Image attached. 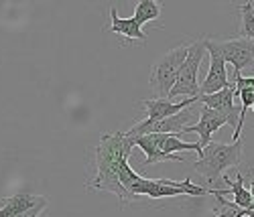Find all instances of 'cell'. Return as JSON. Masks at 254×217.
Listing matches in <instances>:
<instances>
[{
  "label": "cell",
  "mask_w": 254,
  "mask_h": 217,
  "mask_svg": "<svg viewBox=\"0 0 254 217\" xmlns=\"http://www.w3.org/2000/svg\"><path fill=\"white\" fill-rule=\"evenodd\" d=\"M132 146H138L142 153L146 155L144 157V164H155V163H165V161H175V163H183L185 159L179 157V155H165L163 150L155 144V138L153 134H144V136H132L130 138Z\"/></svg>",
  "instance_id": "cell-12"
},
{
  "label": "cell",
  "mask_w": 254,
  "mask_h": 217,
  "mask_svg": "<svg viewBox=\"0 0 254 217\" xmlns=\"http://www.w3.org/2000/svg\"><path fill=\"white\" fill-rule=\"evenodd\" d=\"M191 122V108L187 110L171 116V118H165L161 122H140V124H134L128 132H124L128 138L132 136H144V134H181L183 128L189 126Z\"/></svg>",
  "instance_id": "cell-6"
},
{
  "label": "cell",
  "mask_w": 254,
  "mask_h": 217,
  "mask_svg": "<svg viewBox=\"0 0 254 217\" xmlns=\"http://www.w3.org/2000/svg\"><path fill=\"white\" fill-rule=\"evenodd\" d=\"M130 153H132V142L124 132L102 134L94 153L96 177L88 183V189L114 193L122 205L130 203L132 197L126 193V189L120 183V168L124 163H128Z\"/></svg>",
  "instance_id": "cell-1"
},
{
  "label": "cell",
  "mask_w": 254,
  "mask_h": 217,
  "mask_svg": "<svg viewBox=\"0 0 254 217\" xmlns=\"http://www.w3.org/2000/svg\"><path fill=\"white\" fill-rule=\"evenodd\" d=\"M250 110H252V114H254V104H252V108H250Z\"/></svg>",
  "instance_id": "cell-18"
},
{
  "label": "cell",
  "mask_w": 254,
  "mask_h": 217,
  "mask_svg": "<svg viewBox=\"0 0 254 217\" xmlns=\"http://www.w3.org/2000/svg\"><path fill=\"white\" fill-rule=\"evenodd\" d=\"M236 172H238V170H236ZM222 179H224V183L228 185V189H220L222 195H224V193H232V195H234V201H232V203H234L236 207H240V209L252 211V195H250V189L244 187V179H242L240 172L236 175V181L228 179L226 175H224Z\"/></svg>",
  "instance_id": "cell-14"
},
{
  "label": "cell",
  "mask_w": 254,
  "mask_h": 217,
  "mask_svg": "<svg viewBox=\"0 0 254 217\" xmlns=\"http://www.w3.org/2000/svg\"><path fill=\"white\" fill-rule=\"evenodd\" d=\"M224 124H228V120H226L220 112L211 110V108H207V106H201L199 122H197V124H189V126H185V128H183V132H181L179 136L195 132V134H199V140H197V142H199L201 148H203V146H207V144L211 142V136H214V132H218V130H220Z\"/></svg>",
  "instance_id": "cell-8"
},
{
  "label": "cell",
  "mask_w": 254,
  "mask_h": 217,
  "mask_svg": "<svg viewBox=\"0 0 254 217\" xmlns=\"http://www.w3.org/2000/svg\"><path fill=\"white\" fill-rule=\"evenodd\" d=\"M252 90H254V88H252Z\"/></svg>",
  "instance_id": "cell-19"
},
{
  "label": "cell",
  "mask_w": 254,
  "mask_h": 217,
  "mask_svg": "<svg viewBox=\"0 0 254 217\" xmlns=\"http://www.w3.org/2000/svg\"><path fill=\"white\" fill-rule=\"evenodd\" d=\"M250 195H252V209H254V179H252V185H250Z\"/></svg>",
  "instance_id": "cell-17"
},
{
  "label": "cell",
  "mask_w": 254,
  "mask_h": 217,
  "mask_svg": "<svg viewBox=\"0 0 254 217\" xmlns=\"http://www.w3.org/2000/svg\"><path fill=\"white\" fill-rule=\"evenodd\" d=\"M242 150H244L242 138L232 144L209 142L207 146H203V153L199 161L193 164V170L207 183H214L226 168L238 166L242 163Z\"/></svg>",
  "instance_id": "cell-2"
},
{
  "label": "cell",
  "mask_w": 254,
  "mask_h": 217,
  "mask_svg": "<svg viewBox=\"0 0 254 217\" xmlns=\"http://www.w3.org/2000/svg\"><path fill=\"white\" fill-rule=\"evenodd\" d=\"M195 102H199V98H185L183 102L179 104H173L171 100H144L142 106L146 108V112H149V118H146V122H161L165 118H171L183 110H187V108H191Z\"/></svg>",
  "instance_id": "cell-10"
},
{
  "label": "cell",
  "mask_w": 254,
  "mask_h": 217,
  "mask_svg": "<svg viewBox=\"0 0 254 217\" xmlns=\"http://www.w3.org/2000/svg\"><path fill=\"white\" fill-rule=\"evenodd\" d=\"M207 45L216 49L222 59L230 65H234V73H242L248 65L254 63V41L248 39H230V41H211L207 39Z\"/></svg>",
  "instance_id": "cell-5"
},
{
  "label": "cell",
  "mask_w": 254,
  "mask_h": 217,
  "mask_svg": "<svg viewBox=\"0 0 254 217\" xmlns=\"http://www.w3.org/2000/svg\"><path fill=\"white\" fill-rule=\"evenodd\" d=\"M161 16V6L159 2H155V0H140V2L136 4L134 8V20L138 23V27L142 29V25H146L149 20H155Z\"/></svg>",
  "instance_id": "cell-15"
},
{
  "label": "cell",
  "mask_w": 254,
  "mask_h": 217,
  "mask_svg": "<svg viewBox=\"0 0 254 217\" xmlns=\"http://www.w3.org/2000/svg\"><path fill=\"white\" fill-rule=\"evenodd\" d=\"M43 199L45 197H41V195L20 191V193L12 195V197H6L0 201V217H23L29 209L39 205Z\"/></svg>",
  "instance_id": "cell-11"
},
{
  "label": "cell",
  "mask_w": 254,
  "mask_h": 217,
  "mask_svg": "<svg viewBox=\"0 0 254 217\" xmlns=\"http://www.w3.org/2000/svg\"><path fill=\"white\" fill-rule=\"evenodd\" d=\"M110 25H108V31L110 33H116V35H122L126 39H132V41H140L144 43L146 41V35L142 33V29L138 27V23L134 18H120L118 16V10L114 6H110Z\"/></svg>",
  "instance_id": "cell-13"
},
{
  "label": "cell",
  "mask_w": 254,
  "mask_h": 217,
  "mask_svg": "<svg viewBox=\"0 0 254 217\" xmlns=\"http://www.w3.org/2000/svg\"><path fill=\"white\" fill-rule=\"evenodd\" d=\"M240 16H242V29H240L242 39L254 41V4L252 2L240 4Z\"/></svg>",
  "instance_id": "cell-16"
},
{
  "label": "cell",
  "mask_w": 254,
  "mask_h": 217,
  "mask_svg": "<svg viewBox=\"0 0 254 217\" xmlns=\"http://www.w3.org/2000/svg\"><path fill=\"white\" fill-rule=\"evenodd\" d=\"M189 45H179L171 51H167L161 59H157L151 67V88L159 96V100H169L171 88L177 79V73L187 57Z\"/></svg>",
  "instance_id": "cell-4"
},
{
  "label": "cell",
  "mask_w": 254,
  "mask_h": 217,
  "mask_svg": "<svg viewBox=\"0 0 254 217\" xmlns=\"http://www.w3.org/2000/svg\"><path fill=\"white\" fill-rule=\"evenodd\" d=\"M205 49L209 53V69L207 75L203 79V83L199 85V96H209V94H216L222 92L226 88H230V81H228V71H226V61L222 59V55L211 49L207 45V39H205Z\"/></svg>",
  "instance_id": "cell-7"
},
{
  "label": "cell",
  "mask_w": 254,
  "mask_h": 217,
  "mask_svg": "<svg viewBox=\"0 0 254 217\" xmlns=\"http://www.w3.org/2000/svg\"><path fill=\"white\" fill-rule=\"evenodd\" d=\"M199 102L211 110L220 112L230 126H238V118H240V106H234V85L216 92V94H209V96H199Z\"/></svg>",
  "instance_id": "cell-9"
},
{
  "label": "cell",
  "mask_w": 254,
  "mask_h": 217,
  "mask_svg": "<svg viewBox=\"0 0 254 217\" xmlns=\"http://www.w3.org/2000/svg\"><path fill=\"white\" fill-rule=\"evenodd\" d=\"M205 39L195 41L193 45H189L187 57L181 65V69L177 73V79L169 94V100L173 102V98H199V81H197V73H199V65L205 57Z\"/></svg>",
  "instance_id": "cell-3"
}]
</instances>
